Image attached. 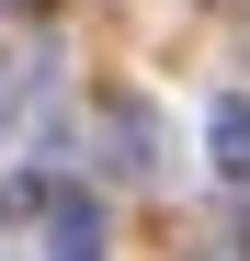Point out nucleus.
Listing matches in <instances>:
<instances>
[{"mask_svg":"<svg viewBox=\"0 0 250 261\" xmlns=\"http://www.w3.org/2000/svg\"><path fill=\"white\" fill-rule=\"evenodd\" d=\"M46 261H103V204L91 193H57L46 204Z\"/></svg>","mask_w":250,"mask_h":261,"instance_id":"f03ea898","label":"nucleus"},{"mask_svg":"<svg viewBox=\"0 0 250 261\" xmlns=\"http://www.w3.org/2000/svg\"><path fill=\"white\" fill-rule=\"evenodd\" d=\"M103 170H125V182H159V114L137 91H114L103 102Z\"/></svg>","mask_w":250,"mask_h":261,"instance_id":"f257e3e1","label":"nucleus"},{"mask_svg":"<svg viewBox=\"0 0 250 261\" xmlns=\"http://www.w3.org/2000/svg\"><path fill=\"white\" fill-rule=\"evenodd\" d=\"M12 91H23V68H0V137H12Z\"/></svg>","mask_w":250,"mask_h":261,"instance_id":"20e7f679","label":"nucleus"},{"mask_svg":"<svg viewBox=\"0 0 250 261\" xmlns=\"http://www.w3.org/2000/svg\"><path fill=\"white\" fill-rule=\"evenodd\" d=\"M205 148H216V170H228V182H250V102H239V91L205 114Z\"/></svg>","mask_w":250,"mask_h":261,"instance_id":"7ed1b4c3","label":"nucleus"},{"mask_svg":"<svg viewBox=\"0 0 250 261\" xmlns=\"http://www.w3.org/2000/svg\"><path fill=\"white\" fill-rule=\"evenodd\" d=\"M0 12H46V0H0Z\"/></svg>","mask_w":250,"mask_h":261,"instance_id":"39448f33","label":"nucleus"}]
</instances>
